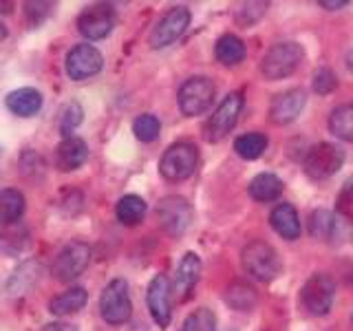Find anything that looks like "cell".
Listing matches in <instances>:
<instances>
[{
	"label": "cell",
	"mask_w": 353,
	"mask_h": 331,
	"mask_svg": "<svg viewBox=\"0 0 353 331\" xmlns=\"http://www.w3.org/2000/svg\"><path fill=\"white\" fill-rule=\"evenodd\" d=\"M305 58V51L298 42H279L265 53L261 62V73L268 80H283V77L292 75Z\"/></svg>",
	"instance_id": "6da1fadb"
},
{
	"label": "cell",
	"mask_w": 353,
	"mask_h": 331,
	"mask_svg": "<svg viewBox=\"0 0 353 331\" xmlns=\"http://www.w3.org/2000/svg\"><path fill=\"white\" fill-rule=\"evenodd\" d=\"M243 268L248 274H252L259 281H274L281 274V259L276 250L265 241H252L250 245L243 250Z\"/></svg>",
	"instance_id": "7a4b0ae2"
},
{
	"label": "cell",
	"mask_w": 353,
	"mask_h": 331,
	"mask_svg": "<svg viewBox=\"0 0 353 331\" xmlns=\"http://www.w3.org/2000/svg\"><path fill=\"white\" fill-rule=\"evenodd\" d=\"M196 161H199V152L192 143L179 141L163 152V157L159 161V172L168 181H183L194 172Z\"/></svg>",
	"instance_id": "3957f363"
},
{
	"label": "cell",
	"mask_w": 353,
	"mask_h": 331,
	"mask_svg": "<svg viewBox=\"0 0 353 331\" xmlns=\"http://www.w3.org/2000/svg\"><path fill=\"white\" fill-rule=\"evenodd\" d=\"M99 312H102V318L108 325H124L126 323L132 312L126 281L115 279L104 287L102 296H99Z\"/></svg>",
	"instance_id": "277c9868"
},
{
	"label": "cell",
	"mask_w": 353,
	"mask_h": 331,
	"mask_svg": "<svg viewBox=\"0 0 353 331\" xmlns=\"http://www.w3.org/2000/svg\"><path fill=\"white\" fill-rule=\"evenodd\" d=\"M342 163H345V150L336 146V143L323 141L307 152L305 172L316 181L329 179V177H334L342 168Z\"/></svg>",
	"instance_id": "5b68a950"
},
{
	"label": "cell",
	"mask_w": 353,
	"mask_h": 331,
	"mask_svg": "<svg viewBox=\"0 0 353 331\" xmlns=\"http://www.w3.org/2000/svg\"><path fill=\"white\" fill-rule=\"evenodd\" d=\"M212 99H214V84L210 77L203 75L190 77L179 88V108L188 117L205 113L210 104H212Z\"/></svg>",
	"instance_id": "8992f818"
},
{
	"label": "cell",
	"mask_w": 353,
	"mask_h": 331,
	"mask_svg": "<svg viewBox=\"0 0 353 331\" xmlns=\"http://www.w3.org/2000/svg\"><path fill=\"white\" fill-rule=\"evenodd\" d=\"M334 296H336L334 281H331L327 274H314V276H309L307 283L303 285L301 301L309 314L325 316L329 314L331 305H334Z\"/></svg>",
	"instance_id": "52a82bcc"
},
{
	"label": "cell",
	"mask_w": 353,
	"mask_h": 331,
	"mask_svg": "<svg viewBox=\"0 0 353 331\" xmlns=\"http://www.w3.org/2000/svg\"><path fill=\"white\" fill-rule=\"evenodd\" d=\"M88 261H91V248L82 241H73L66 248L60 250V254L53 261V276L62 283H71L73 279H77L84 270Z\"/></svg>",
	"instance_id": "ba28073f"
},
{
	"label": "cell",
	"mask_w": 353,
	"mask_h": 331,
	"mask_svg": "<svg viewBox=\"0 0 353 331\" xmlns=\"http://www.w3.org/2000/svg\"><path fill=\"white\" fill-rule=\"evenodd\" d=\"M243 108V95L241 93H230L223 102L216 106L212 117L205 124V139L208 141H221L228 132L236 126L239 115Z\"/></svg>",
	"instance_id": "9c48e42d"
},
{
	"label": "cell",
	"mask_w": 353,
	"mask_h": 331,
	"mask_svg": "<svg viewBox=\"0 0 353 331\" xmlns=\"http://www.w3.org/2000/svg\"><path fill=\"white\" fill-rule=\"evenodd\" d=\"M115 27V11L110 5L97 3L86 7L77 18V29L88 40H102Z\"/></svg>",
	"instance_id": "30bf717a"
},
{
	"label": "cell",
	"mask_w": 353,
	"mask_h": 331,
	"mask_svg": "<svg viewBox=\"0 0 353 331\" xmlns=\"http://www.w3.org/2000/svg\"><path fill=\"white\" fill-rule=\"evenodd\" d=\"M190 25V11L185 7H172L168 14H165L157 27L152 29L150 33V47L152 49H163L172 44L176 38L183 36V31Z\"/></svg>",
	"instance_id": "8fae6325"
},
{
	"label": "cell",
	"mask_w": 353,
	"mask_h": 331,
	"mask_svg": "<svg viewBox=\"0 0 353 331\" xmlns=\"http://www.w3.org/2000/svg\"><path fill=\"white\" fill-rule=\"evenodd\" d=\"M102 53L93 44H77L71 53L66 55V73L71 80H86L102 71Z\"/></svg>",
	"instance_id": "7c38bea8"
},
{
	"label": "cell",
	"mask_w": 353,
	"mask_h": 331,
	"mask_svg": "<svg viewBox=\"0 0 353 331\" xmlns=\"http://www.w3.org/2000/svg\"><path fill=\"white\" fill-rule=\"evenodd\" d=\"M157 217L170 234H181L192 221V208L183 197H165L157 205Z\"/></svg>",
	"instance_id": "4fadbf2b"
},
{
	"label": "cell",
	"mask_w": 353,
	"mask_h": 331,
	"mask_svg": "<svg viewBox=\"0 0 353 331\" xmlns=\"http://www.w3.org/2000/svg\"><path fill=\"white\" fill-rule=\"evenodd\" d=\"M170 281L163 274H157L148 285V309L159 327H168L170 323Z\"/></svg>",
	"instance_id": "5bb4252c"
},
{
	"label": "cell",
	"mask_w": 353,
	"mask_h": 331,
	"mask_svg": "<svg viewBox=\"0 0 353 331\" xmlns=\"http://www.w3.org/2000/svg\"><path fill=\"white\" fill-rule=\"evenodd\" d=\"M305 99H307L305 91H301V88H290V91L276 95L272 102V108H270L272 121L274 124H290V121H294L298 115H301Z\"/></svg>",
	"instance_id": "9a60e30c"
},
{
	"label": "cell",
	"mask_w": 353,
	"mask_h": 331,
	"mask_svg": "<svg viewBox=\"0 0 353 331\" xmlns=\"http://www.w3.org/2000/svg\"><path fill=\"white\" fill-rule=\"evenodd\" d=\"M86 157H88L86 141L80 137H66L58 146V150H55V166H58L60 170L69 172V170L80 168L86 161Z\"/></svg>",
	"instance_id": "2e32d148"
},
{
	"label": "cell",
	"mask_w": 353,
	"mask_h": 331,
	"mask_svg": "<svg viewBox=\"0 0 353 331\" xmlns=\"http://www.w3.org/2000/svg\"><path fill=\"white\" fill-rule=\"evenodd\" d=\"M199 274H201V261H199L194 252H188L179 263V270H176V279H174V292L179 301L188 298V294L192 292V287L199 281Z\"/></svg>",
	"instance_id": "e0dca14e"
},
{
	"label": "cell",
	"mask_w": 353,
	"mask_h": 331,
	"mask_svg": "<svg viewBox=\"0 0 353 331\" xmlns=\"http://www.w3.org/2000/svg\"><path fill=\"white\" fill-rule=\"evenodd\" d=\"M272 228L279 232V234L287 241H294L301 237V219H298V212L294 210V205L290 203H281L272 210L270 214Z\"/></svg>",
	"instance_id": "ac0fdd59"
},
{
	"label": "cell",
	"mask_w": 353,
	"mask_h": 331,
	"mask_svg": "<svg viewBox=\"0 0 353 331\" xmlns=\"http://www.w3.org/2000/svg\"><path fill=\"white\" fill-rule=\"evenodd\" d=\"M7 108L18 117H31L42 108V95L36 88H18L7 95Z\"/></svg>",
	"instance_id": "d6986e66"
},
{
	"label": "cell",
	"mask_w": 353,
	"mask_h": 331,
	"mask_svg": "<svg viewBox=\"0 0 353 331\" xmlns=\"http://www.w3.org/2000/svg\"><path fill=\"white\" fill-rule=\"evenodd\" d=\"M84 305H86V292L82 287H71V290H66L58 298H53L49 303V312L55 316H69L80 312Z\"/></svg>",
	"instance_id": "ffe728a7"
},
{
	"label": "cell",
	"mask_w": 353,
	"mask_h": 331,
	"mask_svg": "<svg viewBox=\"0 0 353 331\" xmlns=\"http://www.w3.org/2000/svg\"><path fill=\"white\" fill-rule=\"evenodd\" d=\"M216 60L225 66H234L239 62H243L245 58V44H243L241 38L232 36V33H225V36H221L216 40Z\"/></svg>",
	"instance_id": "44dd1931"
},
{
	"label": "cell",
	"mask_w": 353,
	"mask_h": 331,
	"mask_svg": "<svg viewBox=\"0 0 353 331\" xmlns=\"http://www.w3.org/2000/svg\"><path fill=\"white\" fill-rule=\"evenodd\" d=\"M283 192V181L272 172H263L259 177H254L250 183V194L256 201H274Z\"/></svg>",
	"instance_id": "7402d4cb"
},
{
	"label": "cell",
	"mask_w": 353,
	"mask_h": 331,
	"mask_svg": "<svg viewBox=\"0 0 353 331\" xmlns=\"http://www.w3.org/2000/svg\"><path fill=\"white\" fill-rule=\"evenodd\" d=\"M146 214V201L137 194H126L117 201V219L126 225H135Z\"/></svg>",
	"instance_id": "603a6c76"
},
{
	"label": "cell",
	"mask_w": 353,
	"mask_h": 331,
	"mask_svg": "<svg viewBox=\"0 0 353 331\" xmlns=\"http://www.w3.org/2000/svg\"><path fill=\"white\" fill-rule=\"evenodd\" d=\"M329 128L336 137L353 141V104L338 106L329 117Z\"/></svg>",
	"instance_id": "cb8c5ba5"
},
{
	"label": "cell",
	"mask_w": 353,
	"mask_h": 331,
	"mask_svg": "<svg viewBox=\"0 0 353 331\" xmlns=\"http://www.w3.org/2000/svg\"><path fill=\"white\" fill-rule=\"evenodd\" d=\"M22 212H25V197L11 188L0 192V217L5 223H14L22 217Z\"/></svg>",
	"instance_id": "d4e9b609"
},
{
	"label": "cell",
	"mask_w": 353,
	"mask_h": 331,
	"mask_svg": "<svg viewBox=\"0 0 353 331\" xmlns=\"http://www.w3.org/2000/svg\"><path fill=\"white\" fill-rule=\"evenodd\" d=\"M265 148H268V137L263 132H248L234 141V150L243 159H259Z\"/></svg>",
	"instance_id": "484cf974"
},
{
	"label": "cell",
	"mask_w": 353,
	"mask_h": 331,
	"mask_svg": "<svg viewBox=\"0 0 353 331\" xmlns=\"http://www.w3.org/2000/svg\"><path fill=\"white\" fill-rule=\"evenodd\" d=\"M225 301L230 307L239 309V312H250V309L256 305V292L245 283H234L228 287Z\"/></svg>",
	"instance_id": "4316f807"
},
{
	"label": "cell",
	"mask_w": 353,
	"mask_h": 331,
	"mask_svg": "<svg viewBox=\"0 0 353 331\" xmlns=\"http://www.w3.org/2000/svg\"><path fill=\"white\" fill-rule=\"evenodd\" d=\"M336 230V219L331 212H327V210H318V212L312 214V221H309V232H312L314 239H331V234H334Z\"/></svg>",
	"instance_id": "83f0119b"
},
{
	"label": "cell",
	"mask_w": 353,
	"mask_h": 331,
	"mask_svg": "<svg viewBox=\"0 0 353 331\" xmlns=\"http://www.w3.org/2000/svg\"><path fill=\"white\" fill-rule=\"evenodd\" d=\"M181 331H216V316L208 307H201L185 318Z\"/></svg>",
	"instance_id": "f1b7e54d"
},
{
	"label": "cell",
	"mask_w": 353,
	"mask_h": 331,
	"mask_svg": "<svg viewBox=\"0 0 353 331\" xmlns=\"http://www.w3.org/2000/svg\"><path fill=\"white\" fill-rule=\"evenodd\" d=\"M159 130H161L159 119L150 113L139 115L135 121H132V132H135V137L141 141H154L159 137Z\"/></svg>",
	"instance_id": "f546056e"
},
{
	"label": "cell",
	"mask_w": 353,
	"mask_h": 331,
	"mask_svg": "<svg viewBox=\"0 0 353 331\" xmlns=\"http://www.w3.org/2000/svg\"><path fill=\"white\" fill-rule=\"evenodd\" d=\"M82 115H84V110L82 106L77 104V102H71V104H66L62 108V113H60V132L66 137H71V132L80 126V121H82Z\"/></svg>",
	"instance_id": "4dcf8cb0"
},
{
	"label": "cell",
	"mask_w": 353,
	"mask_h": 331,
	"mask_svg": "<svg viewBox=\"0 0 353 331\" xmlns=\"http://www.w3.org/2000/svg\"><path fill=\"white\" fill-rule=\"evenodd\" d=\"M336 212L349 223H353V179H347L345 185L340 188L336 199Z\"/></svg>",
	"instance_id": "1f68e13d"
},
{
	"label": "cell",
	"mask_w": 353,
	"mask_h": 331,
	"mask_svg": "<svg viewBox=\"0 0 353 331\" xmlns=\"http://www.w3.org/2000/svg\"><path fill=\"white\" fill-rule=\"evenodd\" d=\"M336 75L331 73L329 69H320V71H316V75H314V88H316V93H320V95H327V93H331L336 88Z\"/></svg>",
	"instance_id": "d6a6232c"
},
{
	"label": "cell",
	"mask_w": 353,
	"mask_h": 331,
	"mask_svg": "<svg viewBox=\"0 0 353 331\" xmlns=\"http://www.w3.org/2000/svg\"><path fill=\"white\" fill-rule=\"evenodd\" d=\"M27 18L31 25H40V22L51 14L53 5L51 3H27Z\"/></svg>",
	"instance_id": "836d02e7"
},
{
	"label": "cell",
	"mask_w": 353,
	"mask_h": 331,
	"mask_svg": "<svg viewBox=\"0 0 353 331\" xmlns=\"http://www.w3.org/2000/svg\"><path fill=\"white\" fill-rule=\"evenodd\" d=\"M42 331H77V327L75 325H66V323H51Z\"/></svg>",
	"instance_id": "e575fe53"
},
{
	"label": "cell",
	"mask_w": 353,
	"mask_h": 331,
	"mask_svg": "<svg viewBox=\"0 0 353 331\" xmlns=\"http://www.w3.org/2000/svg\"><path fill=\"white\" fill-rule=\"evenodd\" d=\"M349 3L347 0H320V7H325V9H342V7H347Z\"/></svg>",
	"instance_id": "d590c367"
},
{
	"label": "cell",
	"mask_w": 353,
	"mask_h": 331,
	"mask_svg": "<svg viewBox=\"0 0 353 331\" xmlns=\"http://www.w3.org/2000/svg\"><path fill=\"white\" fill-rule=\"evenodd\" d=\"M347 64H349V69L353 71V51H351V53L347 55Z\"/></svg>",
	"instance_id": "8d00e7d4"
}]
</instances>
